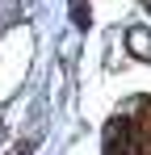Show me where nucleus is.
<instances>
[{
	"label": "nucleus",
	"instance_id": "1",
	"mask_svg": "<svg viewBox=\"0 0 151 155\" xmlns=\"http://www.w3.org/2000/svg\"><path fill=\"white\" fill-rule=\"evenodd\" d=\"M72 13H76V25H88V13H84V0H72Z\"/></svg>",
	"mask_w": 151,
	"mask_h": 155
}]
</instances>
